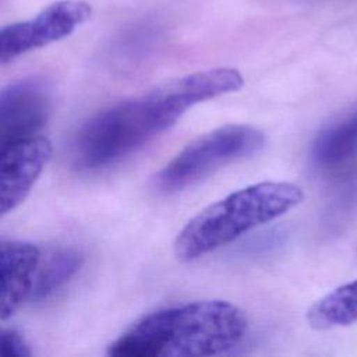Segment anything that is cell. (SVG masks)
Here are the masks:
<instances>
[{
    "label": "cell",
    "instance_id": "6da1fadb",
    "mask_svg": "<svg viewBox=\"0 0 357 357\" xmlns=\"http://www.w3.org/2000/svg\"><path fill=\"white\" fill-rule=\"evenodd\" d=\"M241 86L237 70L219 67L172 79L109 106L79 128L73 145L75 165L92 170L116 163L169 130L194 105Z\"/></svg>",
    "mask_w": 357,
    "mask_h": 357
},
{
    "label": "cell",
    "instance_id": "7a4b0ae2",
    "mask_svg": "<svg viewBox=\"0 0 357 357\" xmlns=\"http://www.w3.org/2000/svg\"><path fill=\"white\" fill-rule=\"evenodd\" d=\"M248 332L245 314L225 300H202L144 315L110 343L114 357L215 356L237 347Z\"/></svg>",
    "mask_w": 357,
    "mask_h": 357
},
{
    "label": "cell",
    "instance_id": "3957f363",
    "mask_svg": "<svg viewBox=\"0 0 357 357\" xmlns=\"http://www.w3.org/2000/svg\"><path fill=\"white\" fill-rule=\"evenodd\" d=\"M303 198V190L286 181H262L237 190L190 219L176 237L174 254L184 262L198 259L284 215Z\"/></svg>",
    "mask_w": 357,
    "mask_h": 357
},
{
    "label": "cell",
    "instance_id": "277c9868",
    "mask_svg": "<svg viewBox=\"0 0 357 357\" xmlns=\"http://www.w3.org/2000/svg\"><path fill=\"white\" fill-rule=\"evenodd\" d=\"M264 145V132L252 126L219 127L181 149L158 172L155 185L167 194L181 191L231 162L258 153Z\"/></svg>",
    "mask_w": 357,
    "mask_h": 357
},
{
    "label": "cell",
    "instance_id": "5b68a950",
    "mask_svg": "<svg viewBox=\"0 0 357 357\" xmlns=\"http://www.w3.org/2000/svg\"><path fill=\"white\" fill-rule=\"evenodd\" d=\"M91 14L92 8L85 1L60 0L28 21L3 26L0 31V63L4 66L31 50L68 36Z\"/></svg>",
    "mask_w": 357,
    "mask_h": 357
},
{
    "label": "cell",
    "instance_id": "8992f818",
    "mask_svg": "<svg viewBox=\"0 0 357 357\" xmlns=\"http://www.w3.org/2000/svg\"><path fill=\"white\" fill-rule=\"evenodd\" d=\"M50 156L52 144L40 134L1 144L0 212L3 216L25 201Z\"/></svg>",
    "mask_w": 357,
    "mask_h": 357
},
{
    "label": "cell",
    "instance_id": "52a82bcc",
    "mask_svg": "<svg viewBox=\"0 0 357 357\" xmlns=\"http://www.w3.org/2000/svg\"><path fill=\"white\" fill-rule=\"evenodd\" d=\"M50 109V88L42 78H21L4 86L0 95V145L39 134Z\"/></svg>",
    "mask_w": 357,
    "mask_h": 357
},
{
    "label": "cell",
    "instance_id": "ba28073f",
    "mask_svg": "<svg viewBox=\"0 0 357 357\" xmlns=\"http://www.w3.org/2000/svg\"><path fill=\"white\" fill-rule=\"evenodd\" d=\"M40 257V250L32 243H1V321H6L10 317H13L25 301H29Z\"/></svg>",
    "mask_w": 357,
    "mask_h": 357
},
{
    "label": "cell",
    "instance_id": "9c48e42d",
    "mask_svg": "<svg viewBox=\"0 0 357 357\" xmlns=\"http://www.w3.org/2000/svg\"><path fill=\"white\" fill-rule=\"evenodd\" d=\"M357 156V107L322 128L311 146V159L321 169L339 167Z\"/></svg>",
    "mask_w": 357,
    "mask_h": 357
},
{
    "label": "cell",
    "instance_id": "30bf717a",
    "mask_svg": "<svg viewBox=\"0 0 357 357\" xmlns=\"http://www.w3.org/2000/svg\"><path fill=\"white\" fill-rule=\"evenodd\" d=\"M84 255L73 247L50 250L40 257L29 301H43L64 287L67 282L79 271Z\"/></svg>",
    "mask_w": 357,
    "mask_h": 357
},
{
    "label": "cell",
    "instance_id": "8fae6325",
    "mask_svg": "<svg viewBox=\"0 0 357 357\" xmlns=\"http://www.w3.org/2000/svg\"><path fill=\"white\" fill-rule=\"evenodd\" d=\"M307 321L318 331L357 322V279L317 300L307 312Z\"/></svg>",
    "mask_w": 357,
    "mask_h": 357
},
{
    "label": "cell",
    "instance_id": "7c38bea8",
    "mask_svg": "<svg viewBox=\"0 0 357 357\" xmlns=\"http://www.w3.org/2000/svg\"><path fill=\"white\" fill-rule=\"evenodd\" d=\"M0 346L4 357H29L32 354L24 336L13 328H4L1 331Z\"/></svg>",
    "mask_w": 357,
    "mask_h": 357
}]
</instances>
